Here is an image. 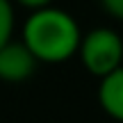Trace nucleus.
<instances>
[{
  "mask_svg": "<svg viewBox=\"0 0 123 123\" xmlns=\"http://www.w3.org/2000/svg\"><path fill=\"white\" fill-rule=\"evenodd\" d=\"M80 27L71 14L55 7H39L23 25V43L32 50L37 62H57L68 59L78 53L80 46Z\"/></svg>",
  "mask_w": 123,
  "mask_h": 123,
  "instance_id": "nucleus-1",
  "label": "nucleus"
},
{
  "mask_svg": "<svg viewBox=\"0 0 123 123\" xmlns=\"http://www.w3.org/2000/svg\"><path fill=\"white\" fill-rule=\"evenodd\" d=\"M78 53H80L84 68L89 73L103 78V75L112 73L114 68L121 66L123 39L110 27H96L80 39Z\"/></svg>",
  "mask_w": 123,
  "mask_h": 123,
  "instance_id": "nucleus-2",
  "label": "nucleus"
},
{
  "mask_svg": "<svg viewBox=\"0 0 123 123\" xmlns=\"http://www.w3.org/2000/svg\"><path fill=\"white\" fill-rule=\"evenodd\" d=\"M37 57L23 41L9 39L0 46V80L2 82H23L34 73Z\"/></svg>",
  "mask_w": 123,
  "mask_h": 123,
  "instance_id": "nucleus-3",
  "label": "nucleus"
},
{
  "mask_svg": "<svg viewBox=\"0 0 123 123\" xmlns=\"http://www.w3.org/2000/svg\"><path fill=\"white\" fill-rule=\"evenodd\" d=\"M98 100L112 119L123 123V66H119L112 73L100 78Z\"/></svg>",
  "mask_w": 123,
  "mask_h": 123,
  "instance_id": "nucleus-4",
  "label": "nucleus"
},
{
  "mask_svg": "<svg viewBox=\"0 0 123 123\" xmlns=\"http://www.w3.org/2000/svg\"><path fill=\"white\" fill-rule=\"evenodd\" d=\"M14 32V9L9 0H0V46L12 39Z\"/></svg>",
  "mask_w": 123,
  "mask_h": 123,
  "instance_id": "nucleus-5",
  "label": "nucleus"
},
{
  "mask_svg": "<svg viewBox=\"0 0 123 123\" xmlns=\"http://www.w3.org/2000/svg\"><path fill=\"white\" fill-rule=\"evenodd\" d=\"M107 14H112L114 18H123V0H100Z\"/></svg>",
  "mask_w": 123,
  "mask_h": 123,
  "instance_id": "nucleus-6",
  "label": "nucleus"
},
{
  "mask_svg": "<svg viewBox=\"0 0 123 123\" xmlns=\"http://www.w3.org/2000/svg\"><path fill=\"white\" fill-rule=\"evenodd\" d=\"M16 2L25 5V7H30V9H39V7H46V5H50V0H16Z\"/></svg>",
  "mask_w": 123,
  "mask_h": 123,
  "instance_id": "nucleus-7",
  "label": "nucleus"
}]
</instances>
